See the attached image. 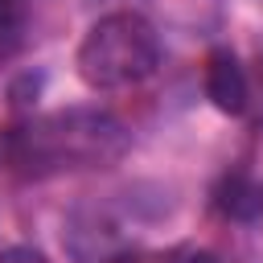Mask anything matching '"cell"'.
I'll use <instances>...</instances> for the list:
<instances>
[{"label":"cell","instance_id":"2","mask_svg":"<svg viewBox=\"0 0 263 263\" xmlns=\"http://www.w3.org/2000/svg\"><path fill=\"white\" fill-rule=\"evenodd\" d=\"M74 66L90 90H123L160 66V37L140 12H107L86 29Z\"/></svg>","mask_w":263,"mask_h":263},{"label":"cell","instance_id":"7","mask_svg":"<svg viewBox=\"0 0 263 263\" xmlns=\"http://www.w3.org/2000/svg\"><path fill=\"white\" fill-rule=\"evenodd\" d=\"M164 263H218V255H210V251H177Z\"/></svg>","mask_w":263,"mask_h":263},{"label":"cell","instance_id":"1","mask_svg":"<svg viewBox=\"0 0 263 263\" xmlns=\"http://www.w3.org/2000/svg\"><path fill=\"white\" fill-rule=\"evenodd\" d=\"M8 160L25 177H53L74 168H107L127 152V132L99 107H66L33 115L8 136Z\"/></svg>","mask_w":263,"mask_h":263},{"label":"cell","instance_id":"4","mask_svg":"<svg viewBox=\"0 0 263 263\" xmlns=\"http://www.w3.org/2000/svg\"><path fill=\"white\" fill-rule=\"evenodd\" d=\"M214 205L230 222H255L263 218V185L247 173H226L214 189Z\"/></svg>","mask_w":263,"mask_h":263},{"label":"cell","instance_id":"3","mask_svg":"<svg viewBox=\"0 0 263 263\" xmlns=\"http://www.w3.org/2000/svg\"><path fill=\"white\" fill-rule=\"evenodd\" d=\"M201 82H205V99L218 111H226V115H242L247 111V103H251V78H247L242 62L234 58V49H226V45L210 49Z\"/></svg>","mask_w":263,"mask_h":263},{"label":"cell","instance_id":"5","mask_svg":"<svg viewBox=\"0 0 263 263\" xmlns=\"http://www.w3.org/2000/svg\"><path fill=\"white\" fill-rule=\"evenodd\" d=\"M21 12H25V0H0V49H4V41L16 37Z\"/></svg>","mask_w":263,"mask_h":263},{"label":"cell","instance_id":"6","mask_svg":"<svg viewBox=\"0 0 263 263\" xmlns=\"http://www.w3.org/2000/svg\"><path fill=\"white\" fill-rule=\"evenodd\" d=\"M0 263H49V259L41 251H33V247H8L0 255Z\"/></svg>","mask_w":263,"mask_h":263},{"label":"cell","instance_id":"8","mask_svg":"<svg viewBox=\"0 0 263 263\" xmlns=\"http://www.w3.org/2000/svg\"><path fill=\"white\" fill-rule=\"evenodd\" d=\"M255 78H259V99H263V49H259V62H255Z\"/></svg>","mask_w":263,"mask_h":263}]
</instances>
